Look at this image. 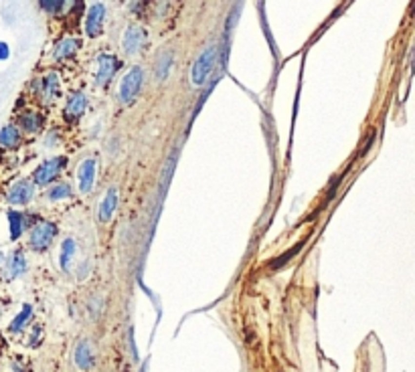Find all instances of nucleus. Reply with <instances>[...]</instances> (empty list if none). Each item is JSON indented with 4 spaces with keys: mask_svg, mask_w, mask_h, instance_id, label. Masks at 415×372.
<instances>
[{
    "mask_svg": "<svg viewBox=\"0 0 415 372\" xmlns=\"http://www.w3.org/2000/svg\"><path fill=\"white\" fill-rule=\"evenodd\" d=\"M142 85H144V71H142V67L136 65L124 75L122 81H119V101L132 103L138 98V93L142 91Z\"/></svg>",
    "mask_w": 415,
    "mask_h": 372,
    "instance_id": "1",
    "label": "nucleus"
},
{
    "mask_svg": "<svg viewBox=\"0 0 415 372\" xmlns=\"http://www.w3.org/2000/svg\"><path fill=\"white\" fill-rule=\"evenodd\" d=\"M33 195H35L33 184L29 180H19L8 190V202L10 204H26V202H31Z\"/></svg>",
    "mask_w": 415,
    "mask_h": 372,
    "instance_id": "10",
    "label": "nucleus"
},
{
    "mask_svg": "<svg viewBox=\"0 0 415 372\" xmlns=\"http://www.w3.org/2000/svg\"><path fill=\"white\" fill-rule=\"evenodd\" d=\"M65 158L63 156H55V158H51V160H45L41 166L37 168V172H35V182L39 184V186H47V184H51L55 178L61 174V170H63V166H65Z\"/></svg>",
    "mask_w": 415,
    "mask_h": 372,
    "instance_id": "4",
    "label": "nucleus"
},
{
    "mask_svg": "<svg viewBox=\"0 0 415 372\" xmlns=\"http://www.w3.org/2000/svg\"><path fill=\"white\" fill-rule=\"evenodd\" d=\"M217 63V47L215 45H209L203 53L198 55V59L193 67V73H191V81L195 85H205V81L209 79L213 67Z\"/></svg>",
    "mask_w": 415,
    "mask_h": 372,
    "instance_id": "2",
    "label": "nucleus"
},
{
    "mask_svg": "<svg viewBox=\"0 0 415 372\" xmlns=\"http://www.w3.org/2000/svg\"><path fill=\"white\" fill-rule=\"evenodd\" d=\"M144 45H146V31L136 24L128 26V31L124 35V51L128 55H136L144 49Z\"/></svg>",
    "mask_w": 415,
    "mask_h": 372,
    "instance_id": "7",
    "label": "nucleus"
},
{
    "mask_svg": "<svg viewBox=\"0 0 415 372\" xmlns=\"http://www.w3.org/2000/svg\"><path fill=\"white\" fill-rule=\"evenodd\" d=\"M71 186L69 184H55L49 190V200H63V198H69L71 196Z\"/></svg>",
    "mask_w": 415,
    "mask_h": 372,
    "instance_id": "22",
    "label": "nucleus"
},
{
    "mask_svg": "<svg viewBox=\"0 0 415 372\" xmlns=\"http://www.w3.org/2000/svg\"><path fill=\"white\" fill-rule=\"evenodd\" d=\"M8 55H10V47L6 43H2L0 40V61H6L8 59Z\"/></svg>",
    "mask_w": 415,
    "mask_h": 372,
    "instance_id": "25",
    "label": "nucleus"
},
{
    "mask_svg": "<svg viewBox=\"0 0 415 372\" xmlns=\"http://www.w3.org/2000/svg\"><path fill=\"white\" fill-rule=\"evenodd\" d=\"M170 67H172V53L164 51L162 55H160V59L156 61V67H154V73L158 79H166L168 71H170Z\"/></svg>",
    "mask_w": 415,
    "mask_h": 372,
    "instance_id": "21",
    "label": "nucleus"
},
{
    "mask_svg": "<svg viewBox=\"0 0 415 372\" xmlns=\"http://www.w3.org/2000/svg\"><path fill=\"white\" fill-rule=\"evenodd\" d=\"M302 247H304V241H302V243H298L296 247H294V249H290V251H288L286 255H282V257H279V259H276L274 263H272V269H279V267H282L284 263H288V261H290V259H292L294 255H296V253H298V251L302 249Z\"/></svg>",
    "mask_w": 415,
    "mask_h": 372,
    "instance_id": "23",
    "label": "nucleus"
},
{
    "mask_svg": "<svg viewBox=\"0 0 415 372\" xmlns=\"http://www.w3.org/2000/svg\"><path fill=\"white\" fill-rule=\"evenodd\" d=\"M26 271V259L22 255V251H15L8 259V265H6V273L4 277L6 279H15L19 275H22Z\"/></svg>",
    "mask_w": 415,
    "mask_h": 372,
    "instance_id": "14",
    "label": "nucleus"
},
{
    "mask_svg": "<svg viewBox=\"0 0 415 372\" xmlns=\"http://www.w3.org/2000/svg\"><path fill=\"white\" fill-rule=\"evenodd\" d=\"M116 209H118V188L112 186V188L103 195L101 204H99V220H101V223H108Z\"/></svg>",
    "mask_w": 415,
    "mask_h": 372,
    "instance_id": "13",
    "label": "nucleus"
},
{
    "mask_svg": "<svg viewBox=\"0 0 415 372\" xmlns=\"http://www.w3.org/2000/svg\"><path fill=\"white\" fill-rule=\"evenodd\" d=\"M37 87H39L37 93H41L45 101H51V99L59 93V89H61L59 75H57V73H49V75H45L43 79H37V81H35V89H37Z\"/></svg>",
    "mask_w": 415,
    "mask_h": 372,
    "instance_id": "11",
    "label": "nucleus"
},
{
    "mask_svg": "<svg viewBox=\"0 0 415 372\" xmlns=\"http://www.w3.org/2000/svg\"><path fill=\"white\" fill-rule=\"evenodd\" d=\"M75 251H77L75 241H73V239H65V241H63V245H61V257H59V261H61V269H65V271L69 269V263H71V259H73Z\"/></svg>",
    "mask_w": 415,
    "mask_h": 372,
    "instance_id": "19",
    "label": "nucleus"
},
{
    "mask_svg": "<svg viewBox=\"0 0 415 372\" xmlns=\"http://www.w3.org/2000/svg\"><path fill=\"white\" fill-rule=\"evenodd\" d=\"M77 180H79V190H81L83 195L93 188V182H96V160L85 158L81 164H79Z\"/></svg>",
    "mask_w": 415,
    "mask_h": 372,
    "instance_id": "8",
    "label": "nucleus"
},
{
    "mask_svg": "<svg viewBox=\"0 0 415 372\" xmlns=\"http://www.w3.org/2000/svg\"><path fill=\"white\" fill-rule=\"evenodd\" d=\"M55 237H57V225L51 223V220H41V223L35 225V229L31 231V247L41 253V251L49 249V245L53 243Z\"/></svg>",
    "mask_w": 415,
    "mask_h": 372,
    "instance_id": "3",
    "label": "nucleus"
},
{
    "mask_svg": "<svg viewBox=\"0 0 415 372\" xmlns=\"http://www.w3.org/2000/svg\"><path fill=\"white\" fill-rule=\"evenodd\" d=\"M85 107H87L85 93L83 91H75L69 98V101H67V105H65V117L67 119H77L85 112Z\"/></svg>",
    "mask_w": 415,
    "mask_h": 372,
    "instance_id": "12",
    "label": "nucleus"
},
{
    "mask_svg": "<svg viewBox=\"0 0 415 372\" xmlns=\"http://www.w3.org/2000/svg\"><path fill=\"white\" fill-rule=\"evenodd\" d=\"M79 43H81L79 39H63L61 43L55 47V59L57 61L71 59L73 55L77 53V49H79Z\"/></svg>",
    "mask_w": 415,
    "mask_h": 372,
    "instance_id": "15",
    "label": "nucleus"
},
{
    "mask_svg": "<svg viewBox=\"0 0 415 372\" xmlns=\"http://www.w3.org/2000/svg\"><path fill=\"white\" fill-rule=\"evenodd\" d=\"M8 227H10V239L17 241L24 229V215L19 211H8Z\"/></svg>",
    "mask_w": 415,
    "mask_h": 372,
    "instance_id": "17",
    "label": "nucleus"
},
{
    "mask_svg": "<svg viewBox=\"0 0 415 372\" xmlns=\"http://www.w3.org/2000/svg\"><path fill=\"white\" fill-rule=\"evenodd\" d=\"M103 19H105V6L99 4V2L91 4L89 12H87V20H85V33L89 37H98L101 33Z\"/></svg>",
    "mask_w": 415,
    "mask_h": 372,
    "instance_id": "9",
    "label": "nucleus"
},
{
    "mask_svg": "<svg viewBox=\"0 0 415 372\" xmlns=\"http://www.w3.org/2000/svg\"><path fill=\"white\" fill-rule=\"evenodd\" d=\"M20 126H22V130H26V132H31V134H35V132H39L43 128V116H39V114H33V112H26L24 116H20Z\"/></svg>",
    "mask_w": 415,
    "mask_h": 372,
    "instance_id": "18",
    "label": "nucleus"
},
{
    "mask_svg": "<svg viewBox=\"0 0 415 372\" xmlns=\"http://www.w3.org/2000/svg\"><path fill=\"white\" fill-rule=\"evenodd\" d=\"M39 6H41L43 10H47V12H59L63 8V2H61V0H59V2H57V0H55V2H49V0H45V2H41Z\"/></svg>",
    "mask_w": 415,
    "mask_h": 372,
    "instance_id": "24",
    "label": "nucleus"
},
{
    "mask_svg": "<svg viewBox=\"0 0 415 372\" xmlns=\"http://www.w3.org/2000/svg\"><path fill=\"white\" fill-rule=\"evenodd\" d=\"M73 360L79 370H91L96 366V350H93V344L89 340H81L75 344Z\"/></svg>",
    "mask_w": 415,
    "mask_h": 372,
    "instance_id": "5",
    "label": "nucleus"
},
{
    "mask_svg": "<svg viewBox=\"0 0 415 372\" xmlns=\"http://www.w3.org/2000/svg\"><path fill=\"white\" fill-rule=\"evenodd\" d=\"M20 144V132L17 126H12V123H8V126H4L2 130H0V146H4V148H17Z\"/></svg>",
    "mask_w": 415,
    "mask_h": 372,
    "instance_id": "16",
    "label": "nucleus"
},
{
    "mask_svg": "<svg viewBox=\"0 0 415 372\" xmlns=\"http://www.w3.org/2000/svg\"><path fill=\"white\" fill-rule=\"evenodd\" d=\"M119 69V61L114 57V55H105L101 53L98 57V71H96V83L103 85L116 75V71Z\"/></svg>",
    "mask_w": 415,
    "mask_h": 372,
    "instance_id": "6",
    "label": "nucleus"
},
{
    "mask_svg": "<svg viewBox=\"0 0 415 372\" xmlns=\"http://www.w3.org/2000/svg\"><path fill=\"white\" fill-rule=\"evenodd\" d=\"M31 318H33V306L26 304V306H22V310H20V313L17 315V318L10 322V328L8 330H10V332H20L22 326L29 324Z\"/></svg>",
    "mask_w": 415,
    "mask_h": 372,
    "instance_id": "20",
    "label": "nucleus"
}]
</instances>
